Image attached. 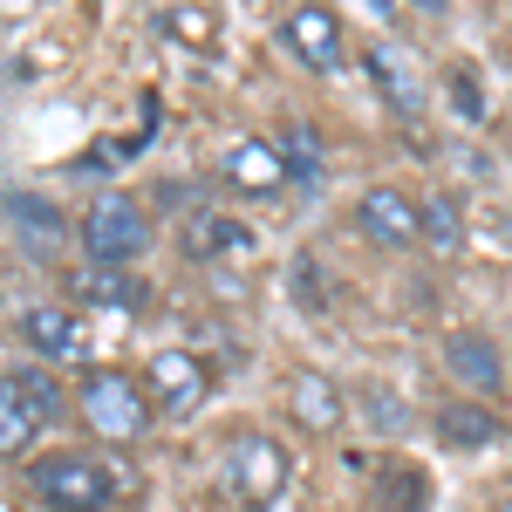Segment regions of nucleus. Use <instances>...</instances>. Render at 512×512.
Masks as SVG:
<instances>
[{"label": "nucleus", "instance_id": "f257e3e1", "mask_svg": "<svg viewBox=\"0 0 512 512\" xmlns=\"http://www.w3.org/2000/svg\"><path fill=\"white\" fill-rule=\"evenodd\" d=\"M28 492L41 512H117V472L96 451H41L28 465Z\"/></svg>", "mask_w": 512, "mask_h": 512}, {"label": "nucleus", "instance_id": "f03ea898", "mask_svg": "<svg viewBox=\"0 0 512 512\" xmlns=\"http://www.w3.org/2000/svg\"><path fill=\"white\" fill-rule=\"evenodd\" d=\"M76 410L103 444H137L151 431V417H158L151 396H144V376H123V369H82Z\"/></svg>", "mask_w": 512, "mask_h": 512}, {"label": "nucleus", "instance_id": "7ed1b4c3", "mask_svg": "<svg viewBox=\"0 0 512 512\" xmlns=\"http://www.w3.org/2000/svg\"><path fill=\"white\" fill-rule=\"evenodd\" d=\"M82 260H103V267H130L144 246H151V212L137 192H96L82 205V226H76Z\"/></svg>", "mask_w": 512, "mask_h": 512}, {"label": "nucleus", "instance_id": "20e7f679", "mask_svg": "<svg viewBox=\"0 0 512 512\" xmlns=\"http://www.w3.org/2000/svg\"><path fill=\"white\" fill-rule=\"evenodd\" d=\"M219 478H226V492H233L246 512H267L287 492V478H294V458H287V444L267 431H233L226 437V458H219Z\"/></svg>", "mask_w": 512, "mask_h": 512}, {"label": "nucleus", "instance_id": "39448f33", "mask_svg": "<svg viewBox=\"0 0 512 512\" xmlns=\"http://www.w3.org/2000/svg\"><path fill=\"white\" fill-rule=\"evenodd\" d=\"M349 226L362 246H376V253H410V246H424V212H417V198L403 192V185H369V192L349 205Z\"/></svg>", "mask_w": 512, "mask_h": 512}, {"label": "nucleus", "instance_id": "423d86ee", "mask_svg": "<svg viewBox=\"0 0 512 512\" xmlns=\"http://www.w3.org/2000/svg\"><path fill=\"white\" fill-rule=\"evenodd\" d=\"M280 35L294 48V62L308 76H342L349 69V35H342V14L321 7V0H294V14L280 21Z\"/></svg>", "mask_w": 512, "mask_h": 512}, {"label": "nucleus", "instance_id": "0eeeda50", "mask_svg": "<svg viewBox=\"0 0 512 512\" xmlns=\"http://www.w3.org/2000/svg\"><path fill=\"white\" fill-rule=\"evenodd\" d=\"M144 396H151L158 417H192L198 403L212 396V369L192 349H151V362H144Z\"/></svg>", "mask_w": 512, "mask_h": 512}, {"label": "nucleus", "instance_id": "6e6552de", "mask_svg": "<svg viewBox=\"0 0 512 512\" xmlns=\"http://www.w3.org/2000/svg\"><path fill=\"white\" fill-rule=\"evenodd\" d=\"M444 376L465 396H485V403H499L506 383H512L506 349H499L485 328H451V335H444Z\"/></svg>", "mask_w": 512, "mask_h": 512}, {"label": "nucleus", "instance_id": "1a4fd4ad", "mask_svg": "<svg viewBox=\"0 0 512 512\" xmlns=\"http://www.w3.org/2000/svg\"><path fill=\"white\" fill-rule=\"evenodd\" d=\"M431 431L444 451H458V458H478V451H492V444H506L512 424L499 417V403H485V396H451V403H437L431 410Z\"/></svg>", "mask_w": 512, "mask_h": 512}, {"label": "nucleus", "instance_id": "9d476101", "mask_svg": "<svg viewBox=\"0 0 512 512\" xmlns=\"http://www.w3.org/2000/svg\"><path fill=\"white\" fill-rule=\"evenodd\" d=\"M287 417L308 437H335L349 424V390H342L328 369H294V376H287Z\"/></svg>", "mask_w": 512, "mask_h": 512}, {"label": "nucleus", "instance_id": "9b49d317", "mask_svg": "<svg viewBox=\"0 0 512 512\" xmlns=\"http://www.w3.org/2000/svg\"><path fill=\"white\" fill-rule=\"evenodd\" d=\"M362 76H369V89L390 103V117L396 123H424V76L396 55L390 41H369L362 48Z\"/></svg>", "mask_w": 512, "mask_h": 512}, {"label": "nucleus", "instance_id": "f8f14e48", "mask_svg": "<svg viewBox=\"0 0 512 512\" xmlns=\"http://www.w3.org/2000/svg\"><path fill=\"white\" fill-rule=\"evenodd\" d=\"M178 246H185V260H239V253H253V226L219 205H192L178 226Z\"/></svg>", "mask_w": 512, "mask_h": 512}, {"label": "nucleus", "instance_id": "ddd939ff", "mask_svg": "<svg viewBox=\"0 0 512 512\" xmlns=\"http://www.w3.org/2000/svg\"><path fill=\"white\" fill-rule=\"evenodd\" d=\"M219 178H226L239 198H280L294 185L287 164H280V151H274V137H239L233 151H226V164H219Z\"/></svg>", "mask_w": 512, "mask_h": 512}, {"label": "nucleus", "instance_id": "4468645a", "mask_svg": "<svg viewBox=\"0 0 512 512\" xmlns=\"http://www.w3.org/2000/svg\"><path fill=\"white\" fill-rule=\"evenodd\" d=\"M437 485L417 458H376L369 465V512H431Z\"/></svg>", "mask_w": 512, "mask_h": 512}, {"label": "nucleus", "instance_id": "2eb2a0df", "mask_svg": "<svg viewBox=\"0 0 512 512\" xmlns=\"http://www.w3.org/2000/svg\"><path fill=\"white\" fill-rule=\"evenodd\" d=\"M69 294H76L82 308H110V315H130V308L151 301V287L130 267H103V260H82L76 274H69Z\"/></svg>", "mask_w": 512, "mask_h": 512}, {"label": "nucleus", "instance_id": "dca6fc26", "mask_svg": "<svg viewBox=\"0 0 512 512\" xmlns=\"http://www.w3.org/2000/svg\"><path fill=\"white\" fill-rule=\"evenodd\" d=\"M14 328H21V342H28L41 362H76V355H82V315H76V308L41 301V308H28Z\"/></svg>", "mask_w": 512, "mask_h": 512}, {"label": "nucleus", "instance_id": "f3484780", "mask_svg": "<svg viewBox=\"0 0 512 512\" xmlns=\"http://www.w3.org/2000/svg\"><path fill=\"white\" fill-rule=\"evenodd\" d=\"M0 212H7V226L21 233V246H28V253H55V246L69 239V219H62V212H55L48 198L21 192V185H14V192L0 198Z\"/></svg>", "mask_w": 512, "mask_h": 512}, {"label": "nucleus", "instance_id": "a211bd4d", "mask_svg": "<svg viewBox=\"0 0 512 512\" xmlns=\"http://www.w3.org/2000/svg\"><path fill=\"white\" fill-rule=\"evenodd\" d=\"M417 212H424V246H431L437 260H458L465 239H472L465 198H458V192H424V198H417Z\"/></svg>", "mask_w": 512, "mask_h": 512}, {"label": "nucleus", "instance_id": "6ab92c4d", "mask_svg": "<svg viewBox=\"0 0 512 512\" xmlns=\"http://www.w3.org/2000/svg\"><path fill=\"white\" fill-rule=\"evenodd\" d=\"M41 431H48V424L35 417V403L21 396L14 369H7V376H0V458H28Z\"/></svg>", "mask_w": 512, "mask_h": 512}, {"label": "nucleus", "instance_id": "aec40b11", "mask_svg": "<svg viewBox=\"0 0 512 512\" xmlns=\"http://www.w3.org/2000/svg\"><path fill=\"white\" fill-rule=\"evenodd\" d=\"M274 151H280V164H287V178H294V185H321V171H328V158H321V137H315V123L287 117V123L274 130Z\"/></svg>", "mask_w": 512, "mask_h": 512}, {"label": "nucleus", "instance_id": "412c9836", "mask_svg": "<svg viewBox=\"0 0 512 512\" xmlns=\"http://www.w3.org/2000/svg\"><path fill=\"white\" fill-rule=\"evenodd\" d=\"M14 383H21V396L35 403V417H41V424H55V417L69 410V396H62V383H55V376H48L41 362H21V369H14Z\"/></svg>", "mask_w": 512, "mask_h": 512}, {"label": "nucleus", "instance_id": "4be33fe9", "mask_svg": "<svg viewBox=\"0 0 512 512\" xmlns=\"http://www.w3.org/2000/svg\"><path fill=\"white\" fill-rule=\"evenodd\" d=\"M362 410H369V424L376 431H410V410H403V396L390 390V383H369V396H362Z\"/></svg>", "mask_w": 512, "mask_h": 512}, {"label": "nucleus", "instance_id": "5701e85b", "mask_svg": "<svg viewBox=\"0 0 512 512\" xmlns=\"http://www.w3.org/2000/svg\"><path fill=\"white\" fill-rule=\"evenodd\" d=\"M451 96H458V117L465 123L485 117V89H472V69H451Z\"/></svg>", "mask_w": 512, "mask_h": 512}, {"label": "nucleus", "instance_id": "b1692460", "mask_svg": "<svg viewBox=\"0 0 512 512\" xmlns=\"http://www.w3.org/2000/svg\"><path fill=\"white\" fill-rule=\"evenodd\" d=\"M171 35H185V41H212V7L198 14V7H171Z\"/></svg>", "mask_w": 512, "mask_h": 512}, {"label": "nucleus", "instance_id": "393cba45", "mask_svg": "<svg viewBox=\"0 0 512 512\" xmlns=\"http://www.w3.org/2000/svg\"><path fill=\"white\" fill-rule=\"evenodd\" d=\"M492 512H512V492H499V499H492Z\"/></svg>", "mask_w": 512, "mask_h": 512}, {"label": "nucleus", "instance_id": "a878e982", "mask_svg": "<svg viewBox=\"0 0 512 512\" xmlns=\"http://www.w3.org/2000/svg\"><path fill=\"white\" fill-rule=\"evenodd\" d=\"M376 14H396V0H376Z\"/></svg>", "mask_w": 512, "mask_h": 512}]
</instances>
